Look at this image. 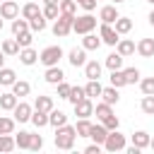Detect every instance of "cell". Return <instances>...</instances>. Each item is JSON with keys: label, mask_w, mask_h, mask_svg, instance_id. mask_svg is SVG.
<instances>
[{"label": "cell", "mask_w": 154, "mask_h": 154, "mask_svg": "<svg viewBox=\"0 0 154 154\" xmlns=\"http://www.w3.org/2000/svg\"><path fill=\"white\" fill-rule=\"evenodd\" d=\"M75 137H77V130H75V125H60V128H55V147L58 149H72L75 147Z\"/></svg>", "instance_id": "1"}, {"label": "cell", "mask_w": 154, "mask_h": 154, "mask_svg": "<svg viewBox=\"0 0 154 154\" xmlns=\"http://www.w3.org/2000/svg\"><path fill=\"white\" fill-rule=\"evenodd\" d=\"M96 29V17L94 14H82V17H75V22H72V31L75 34H89V31H94Z\"/></svg>", "instance_id": "2"}, {"label": "cell", "mask_w": 154, "mask_h": 154, "mask_svg": "<svg viewBox=\"0 0 154 154\" xmlns=\"http://www.w3.org/2000/svg\"><path fill=\"white\" fill-rule=\"evenodd\" d=\"M60 58H63V48H60V46H46V48L38 53V60H41L46 67L58 65V63H60Z\"/></svg>", "instance_id": "3"}, {"label": "cell", "mask_w": 154, "mask_h": 154, "mask_svg": "<svg viewBox=\"0 0 154 154\" xmlns=\"http://www.w3.org/2000/svg\"><path fill=\"white\" fill-rule=\"evenodd\" d=\"M72 22H75V14H63L60 12V17L55 19V24H53V34L55 36H67L70 31H72Z\"/></svg>", "instance_id": "4"}, {"label": "cell", "mask_w": 154, "mask_h": 154, "mask_svg": "<svg viewBox=\"0 0 154 154\" xmlns=\"http://www.w3.org/2000/svg\"><path fill=\"white\" fill-rule=\"evenodd\" d=\"M103 149L106 152H123L125 149V135L118 132V130H111L106 142H103Z\"/></svg>", "instance_id": "5"}, {"label": "cell", "mask_w": 154, "mask_h": 154, "mask_svg": "<svg viewBox=\"0 0 154 154\" xmlns=\"http://www.w3.org/2000/svg\"><path fill=\"white\" fill-rule=\"evenodd\" d=\"M99 36H101V41H103L106 46H116V43L120 41V34L116 31V26H111V24H106V22H101Z\"/></svg>", "instance_id": "6"}, {"label": "cell", "mask_w": 154, "mask_h": 154, "mask_svg": "<svg viewBox=\"0 0 154 154\" xmlns=\"http://www.w3.org/2000/svg\"><path fill=\"white\" fill-rule=\"evenodd\" d=\"M31 113H34V108H31L26 101H19V103L14 106V111H12V118H14L17 123H26V120H31Z\"/></svg>", "instance_id": "7"}, {"label": "cell", "mask_w": 154, "mask_h": 154, "mask_svg": "<svg viewBox=\"0 0 154 154\" xmlns=\"http://www.w3.org/2000/svg\"><path fill=\"white\" fill-rule=\"evenodd\" d=\"M75 116H77V118H89V116H94V103H91L89 96H84L82 101L75 103Z\"/></svg>", "instance_id": "8"}, {"label": "cell", "mask_w": 154, "mask_h": 154, "mask_svg": "<svg viewBox=\"0 0 154 154\" xmlns=\"http://www.w3.org/2000/svg\"><path fill=\"white\" fill-rule=\"evenodd\" d=\"M67 60L72 67H84L87 65V48H72L67 53Z\"/></svg>", "instance_id": "9"}, {"label": "cell", "mask_w": 154, "mask_h": 154, "mask_svg": "<svg viewBox=\"0 0 154 154\" xmlns=\"http://www.w3.org/2000/svg\"><path fill=\"white\" fill-rule=\"evenodd\" d=\"M120 14H118V10H116V5H103L101 10H99V19L101 22H106V24H116V19H118Z\"/></svg>", "instance_id": "10"}, {"label": "cell", "mask_w": 154, "mask_h": 154, "mask_svg": "<svg viewBox=\"0 0 154 154\" xmlns=\"http://www.w3.org/2000/svg\"><path fill=\"white\" fill-rule=\"evenodd\" d=\"M0 14H2L5 19H17V17H19V5H17L14 0H5V2L0 5Z\"/></svg>", "instance_id": "11"}, {"label": "cell", "mask_w": 154, "mask_h": 154, "mask_svg": "<svg viewBox=\"0 0 154 154\" xmlns=\"http://www.w3.org/2000/svg\"><path fill=\"white\" fill-rule=\"evenodd\" d=\"M108 132H111V130H108V128L101 123V125H91V130H89V137H91L96 144H103V142H106V137H108Z\"/></svg>", "instance_id": "12"}, {"label": "cell", "mask_w": 154, "mask_h": 154, "mask_svg": "<svg viewBox=\"0 0 154 154\" xmlns=\"http://www.w3.org/2000/svg\"><path fill=\"white\" fill-rule=\"evenodd\" d=\"M43 77H46L48 84H60V82L65 79V72H63L58 65H53V67H46V75H43Z\"/></svg>", "instance_id": "13"}, {"label": "cell", "mask_w": 154, "mask_h": 154, "mask_svg": "<svg viewBox=\"0 0 154 154\" xmlns=\"http://www.w3.org/2000/svg\"><path fill=\"white\" fill-rule=\"evenodd\" d=\"M116 51H118L123 58H128V55H132V53L137 51V46H135V41H130V38H120V41L116 43Z\"/></svg>", "instance_id": "14"}, {"label": "cell", "mask_w": 154, "mask_h": 154, "mask_svg": "<svg viewBox=\"0 0 154 154\" xmlns=\"http://www.w3.org/2000/svg\"><path fill=\"white\" fill-rule=\"evenodd\" d=\"M17 103H19V96H17L14 91H10V94H0V108H2V111H14Z\"/></svg>", "instance_id": "15"}, {"label": "cell", "mask_w": 154, "mask_h": 154, "mask_svg": "<svg viewBox=\"0 0 154 154\" xmlns=\"http://www.w3.org/2000/svg\"><path fill=\"white\" fill-rule=\"evenodd\" d=\"M36 60H38V53H36L31 46H26V48L19 51V63H22V65H34Z\"/></svg>", "instance_id": "16"}, {"label": "cell", "mask_w": 154, "mask_h": 154, "mask_svg": "<svg viewBox=\"0 0 154 154\" xmlns=\"http://www.w3.org/2000/svg\"><path fill=\"white\" fill-rule=\"evenodd\" d=\"M84 77H87V79H99V77H101V63L87 60V65H84Z\"/></svg>", "instance_id": "17"}, {"label": "cell", "mask_w": 154, "mask_h": 154, "mask_svg": "<svg viewBox=\"0 0 154 154\" xmlns=\"http://www.w3.org/2000/svg\"><path fill=\"white\" fill-rule=\"evenodd\" d=\"M137 53H140L142 58H152V55H154V38H140Z\"/></svg>", "instance_id": "18"}, {"label": "cell", "mask_w": 154, "mask_h": 154, "mask_svg": "<svg viewBox=\"0 0 154 154\" xmlns=\"http://www.w3.org/2000/svg\"><path fill=\"white\" fill-rule=\"evenodd\" d=\"M103 41H101V36H96V34H84V38H82V48H87V51H96L99 46H101Z\"/></svg>", "instance_id": "19"}, {"label": "cell", "mask_w": 154, "mask_h": 154, "mask_svg": "<svg viewBox=\"0 0 154 154\" xmlns=\"http://www.w3.org/2000/svg\"><path fill=\"white\" fill-rule=\"evenodd\" d=\"M101 99L106 101V103H111V106H116L118 103V99H120V94H118V87H103V91H101Z\"/></svg>", "instance_id": "20"}, {"label": "cell", "mask_w": 154, "mask_h": 154, "mask_svg": "<svg viewBox=\"0 0 154 154\" xmlns=\"http://www.w3.org/2000/svg\"><path fill=\"white\" fill-rule=\"evenodd\" d=\"M17 82V72L10 67H0V87H12Z\"/></svg>", "instance_id": "21"}, {"label": "cell", "mask_w": 154, "mask_h": 154, "mask_svg": "<svg viewBox=\"0 0 154 154\" xmlns=\"http://www.w3.org/2000/svg\"><path fill=\"white\" fill-rule=\"evenodd\" d=\"M65 123H67V116H65L63 111L53 108V111L48 113V125H53V128H60V125H65Z\"/></svg>", "instance_id": "22"}, {"label": "cell", "mask_w": 154, "mask_h": 154, "mask_svg": "<svg viewBox=\"0 0 154 154\" xmlns=\"http://www.w3.org/2000/svg\"><path fill=\"white\" fill-rule=\"evenodd\" d=\"M123 60H125V58H123V55L116 51V53L106 55V63H103V65H106L108 70H120V67H123Z\"/></svg>", "instance_id": "23"}, {"label": "cell", "mask_w": 154, "mask_h": 154, "mask_svg": "<svg viewBox=\"0 0 154 154\" xmlns=\"http://www.w3.org/2000/svg\"><path fill=\"white\" fill-rule=\"evenodd\" d=\"M84 91H87V96H89V99H96V96H101L103 87H101V82H99V79H89V82H87V87H84Z\"/></svg>", "instance_id": "24"}, {"label": "cell", "mask_w": 154, "mask_h": 154, "mask_svg": "<svg viewBox=\"0 0 154 154\" xmlns=\"http://www.w3.org/2000/svg\"><path fill=\"white\" fill-rule=\"evenodd\" d=\"M149 142H152V137H149V132H144V130H137V132L132 135V144L140 147V149L149 147Z\"/></svg>", "instance_id": "25"}, {"label": "cell", "mask_w": 154, "mask_h": 154, "mask_svg": "<svg viewBox=\"0 0 154 154\" xmlns=\"http://www.w3.org/2000/svg\"><path fill=\"white\" fill-rule=\"evenodd\" d=\"M19 43H17V38H7V41H2V53L5 55H19Z\"/></svg>", "instance_id": "26"}, {"label": "cell", "mask_w": 154, "mask_h": 154, "mask_svg": "<svg viewBox=\"0 0 154 154\" xmlns=\"http://www.w3.org/2000/svg\"><path fill=\"white\" fill-rule=\"evenodd\" d=\"M12 91L22 99V96H29V91H31V84L29 82H24V79H17L14 84H12Z\"/></svg>", "instance_id": "27"}, {"label": "cell", "mask_w": 154, "mask_h": 154, "mask_svg": "<svg viewBox=\"0 0 154 154\" xmlns=\"http://www.w3.org/2000/svg\"><path fill=\"white\" fill-rule=\"evenodd\" d=\"M34 108L51 113V111H53V99H51V96H36V101H34Z\"/></svg>", "instance_id": "28"}, {"label": "cell", "mask_w": 154, "mask_h": 154, "mask_svg": "<svg viewBox=\"0 0 154 154\" xmlns=\"http://www.w3.org/2000/svg\"><path fill=\"white\" fill-rule=\"evenodd\" d=\"M31 123H34L36 128H46V125H48V113L34 108V113H31Z\"/></svg>", "instance_id": "29"}, {"label": "cell", "mask_w": 154, "mask_h": 154, "mask_svg": "<svg viewBox=\"0 0 154 154\" xmlns=\"http://www.w3.org/2000/svg\"><path fill=\"white\" fill-rule=\"evenodd\" d=\"M36 14H41V7H38L36 2H26V5L22 7V17H24V19H34Z\"/></svg>", "instance_id": "30"}, {"label": "cell", "mask_w": 154, "mask_h": 154, "mask_svg": "<svg viewBox=\"0 0 154 154\" xmlns=\"http://www.w3.org/2000/svg\"><path fill=\"white\" fill-rule=\"evenodd\" d=\"M94 113H96V118H99V120H103V118H108V116L113 113V106H111V103H106V101H101V103H96Z\"/></svg>", "instance_id": "31"}, {"label": "cell", "mask_w": 154, "mask_h": 154, "mask_svg": "<svg viewBox=\"0 0 154 154\" xmlns=\"http://www.w3.org/2000/svg\"><path fill=\"white\" fill-rule=\"evenodd\" d=\"M75 130H77V137H89V130H91L89 118H79L77 125H75Z\"/></svg>", "instance_id": "32"}, {"label": "cell", "mask_w": 154, "mask_h": 154, "mask_svg": "<svg viewBox=\"0 0 154 154\" xmlns=\"http://www.w3.org/2000/svg\"><path fill=\"white\" fill-rule=\"evenodd\" d=\"M14 118H7V116H0V135H12L14 130Z\"/></svg>", "instance_id": "33"}, {"label": "cell", "mask_w": 154, "mask_h": 154, "mask_svg": "<svg viewBox=\"0 0 154 154\" xmlns=\"http://www.w3.org/2000/svg\"><path fill=\"white\" fill-rule=\"evenodd\" d=\"M130 29H132V19L130 17H118L116 19V31L118 34H128Z\"/></svg>", "instance_id": "34"}, {"label": "cell", "mask_w": 154, "mask_h": 154, "mask_svg": "<svg viewBox=\"0 0 154 154\" xmlns=\"http://www.w3.org/2000/svg\"><path fill=\"white\" fill-rule=\"evenodd\" d=\"M22 31H29V19H24V17H22V19H19V17L12 19V34L19 36Z\"/></svg>", "instance_id": "35"}, {"label": "cell", "mask_w": 154, "mask_h": 154, "mask_svg": "<svg viewBox=\"0 0 154 154\" xmlns=\"http://www.w3.org/2000/svg\"><path fill=\"white\" fill-rule=\"evenodd\" d=\"M29 29H31V31H43V29H46V17H43V12L36 14L34 19H29Z\"/></svg>", "instance_id": "36"}, {"label": "cell", "mask_w": 154, "mask_h": 154, "mask_svg": "<svg viewBox=\"0 0 154 154\" xmlns=\"http://www.w3.org/2000/svg\"><path fill=\"white\" fill-rule=\"evenodd\" d=\"M17 38V43H19V48H26V46H31L34 43V31L29 29V31H22L19 36H14Z\"/></svg>", "instance_id": "37"}, {"label": "cell", "mask_w": 154, "mask_h": 154, "mask_svg": "<svg viewBox=\"0 0 154 154\" xmlns=\"http://www.w3.org/2000/svg\"><path fill=\"white\" fill-rule=\"evenodd\" d=\"M108 79H111V84H113V87H118V89L128 84V82H125V75H123V70H111V77H108Z\"/></svg>", "instance_id": "38"}, {"label": "cell", "mask_w": 154, "mask_h": 154, "mask_svg": "<svg viewBox=\"0 0 154 154\" xmlns=\"http://www.w3.org/2000/svg\"><path fill=\"white\" fill-rule=\"evenodd\" d=\"M84 96H87L84 87H72V89H70V96H67V101H70V103L75 106V103H77V101H82Z\"/></svg>", "instance_id": "39"}, {"label": "cell", "mask_w": 154, "mask_h": 154, "mask_svg": "<svg viewBox=\"0 0 154 154\" xmlns=\"http://www.w3.org/2000/svg\"><path fill=\"white\" fill-rule=\"evenodd\" d=\"M142 113H147V116H154V94H144V99H142Z\"/></svg>", "instance_id": "40"}, {"label": "cell", "mask_w": 154, "mask_h": 154, "mask_svg": "<svg viewBox=\"0 0 154 154\" xmlns=\"http://www.w3.org/2000/svg\"><path fill=\"white\" fill-rule=\"evenodd\" d=\"M43 17L46 19H58L60 17V5H43Z\"/></svg>", "instance_id": "41"}, {"label": "cell", "mask_w": 154, "mask_h": 154, "mask_svg": "<svg viewBox=\"0 0 154 154\" xmlns=\"http://www.w3.org/2000/svg\"><path fill=\"white\" fill-rule=\"evenodd\" d=\"M14 142H17V147L19 149H29V142H31V132H19V135H14Z\"/></svg>", "instance_id": "42"}, {"label": "cell", "mask_w": 154, "mask_h": 154, "mask_svg": "<svg viewBox=\"0 0 154 154\" xmlns=\"http://www.w3.org/2000/svg\"><path fill=\"white\" fill-rule=\"evenodd\" d=\"M123 75H125V82H128V84L140 82V70H137V67H125V70H123Z\"/></svg>", "instance_id": "43"}, {"label": "cell", "mask_w": 154, "mask_h": 154, "mask_svg": "<svg viewBox=\"0 0 154 154\" xmlns=\"http://www.w3.org/2000/svg\"><path fill=\"white\" fill-rule=\"evenodd\" d=\"M60 12L63 14H75L77 12V0H63L60 2Z\"/></svg>", "instance_id": "44"}, {"label": "cell", "mask_w": 154, "mask_h": 154, "mask_svg": "<svg viewBox=\"0 0 154 154\" xmlns=\"http://www.w3.org/2000/svg\"><path fill=\"white\" fill-rule=\"evenodd\" d=\"M140 89H142V94H154V77H144L140 82Z\"/></svg>", "instance_id": "45"}, {"label": "cell", "mask_w": 154, "mask_h": 154, "mask_svg": "<svg viewBox=\"0 0 154 154\" xmlns=\"http://www.w3.org/2000/svg\"><path fill=\"white\" fill-rule=\"evenodd\" d=\"M101 123H103V125H106V128H108V130H118V125H120V120H118V118H116V116H113V113H111V116H108V118H103V120H101Z\"/></svg>", "instance_id": "46"}, {"label": "cell", "mask_w": 154, "mask_h": 154, "mask_svg": "<svg viewBox=\"0 0 154 154\" xmlns=\"http://www.w3.org/2000/svg\"><path fill=\"white\" fill-rule=\"evenodd\" d=\"M41 147H43V137H41V135H31V142H29V149H31V152H38Z\"/></svg>", "instance_id": "47"}, {"label": "cell", "mask_w": 154, "mask_h": 154, "mask_svg": "<svg viewBox=\"0 0 154 154\" xmlns=\"http://www.w3.org/2000/svg\"><path fill=\"white\" fill-rule=\"evenodd\" d=\"M55 87H58V96H60V99H67V96H70V89H72V87L65 84V79H63L60 84H55Z\"/></svg>", "instance_id": "48"}, {"label": "cell", "mask_w": 154, "mask_h": 154, "mask_svg": "<svg viewBox=\"0 0 154 154\" xmlns=\"http://www.w3.org/2000/svg\"><path fill=\"white\" fill-rule=\"evenodd\" d=\"M79 5L87 10V12H91V10H96V0H79Z\"/></svg>", "instance_id": "49"}, {"label": "cell", "mask_w": 154, "mask_h": 154, "mask_svg": "<svg viewBox=\"0 0 154 154\" xmlns=\"http://www.w3.org/2000/svg\"><path fill=\"white\" fill-rule=\"evenodd\" d=\"M101 147H103V144H96V142H94V144H89V147L84 149V154H99V152H101Z\"/></svg>", "instance_id": "50"}, {"label": "cell", "mask_w": 154, "mask_h": 154, "mask_svg": "<svg viewBox=\"0 0 154 154\" xmlns=\"http://www.w3.org/2000/svg\"><path fill=\"white\" fill-rule=\"evenodd\" d=\"M43 2H46V5H60L63 0H43Z\"/></svg>", "instance_id": "51"}, {"label": "cell", "mask_w": 154, "mask_h": 154, "mask_svg": "<svg viewBox=\"0 0 154 154\" xmlns=\"http://www.w3.org/2000/svg\"><path fill=\"white\" fill-rule=\"evenodd\" d=\"M0 67H5V53H2V48H0Z\"/></svg>", "instance_id": "52"}, {"label": "cell", "mask_w": 154, "mask_h": 154, "mask_svg": "<svg viewBox=\"0 0 154 154\" xmlns=\"http://www.w3.org/2000/svg\"><path fill=\"white\" fill-rule=\"evenodd\" d=\"M147 19H149V24H152V26H154V10H152V12H149V17H147Z\"/></svg>", "instance_id": "53"}, {"label": "cell", "mask_w": 154, "mask_h": 154, "mask_svg": "<svg viewBox=\"0 0 154 154\" xmlns=\"http://www.w3.org/2000/svg\"><path fill=\"white\" fill-rule=\"evenodd\" d=\"M2 19H5V17L0 14V31H2V26H5V22H2Z\"/></svg>", "instance_id": "54"}, {"label": "cell", "mask_w": 154, "mask_h": 154, "mask_svg": "<svg viewBox=\"0 0 154 154\" xmlns=\"http://www.w3.org/2000/svg\"><path fill=\"white\" fill-rule=\"evenodd\" d=\"M0 152H2V135H0Z\"/></svg>", "instance_id": "55"}, {"label": "cell", "mask_w": 154, "mask_h": 154, "mask_svg": "<svg viewBox=\"0 0 154 154\" xmlns=\"http://www.w3.org/2000/svg\"><path fill=\"white\" fill-rule=\"evenodd\" d=\"M149 147H152V149H154V137H152V142H149Z\"/></svg>", "instance_id": "56"}, {"label": "cell", "mask_w": 154, "mask_h": 154, "mask_svg": "<svg viewBox=\"0 0 154 154\" xmlns=\"http://www.w3.org/2000/svg\"><path fill=\"white\" fill-rule=\"evenodd\" d=\"M113 2H116V5H120V2H125V0H113Z\"/></svg>", "instance_id": "57"}, {"label": "cell", "mask_w": 154, "mask_h": 154, "mask_svg": "<svg viewBox=\"0 0 154 154\" xmlns=\"http://www.w3.org/2000/svg\"><path fill=\"white\" fill-rule=\"evenodd\" d=\"M147 2H152V5H154V0H147Z\"/></svg>", "instance_id": "58"}, {"label": "cell", "mask_w": 154, "mask_h": 154, "mask_svg": "<svg viewBox=\"0 0 154 154\" xmlns=\"http://www.w3.org/2000/svg\"><path fill=\"white\" fill-rule=\"evenodd\" d=\"M77 2H79V0H77Z\"/></svg>", "instance_id": "59"}]
</instances>
